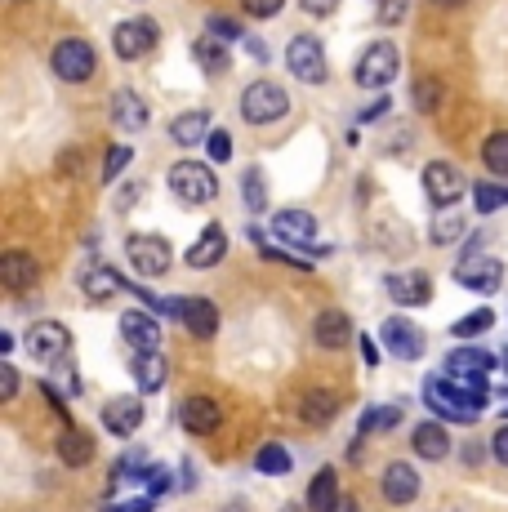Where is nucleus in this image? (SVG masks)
I'll use <instances>...</instances> for the list:
<instances>
[{
  "instance_id": "f257e3e1",
  "label": "nucleus",
  "mask_w": 508,
  "mask_h": 512,
  "mask_svg": "<svg viewBox=\"0 0 508 512\" xmlns=\"http://www.w3.org/2000/svg\"><path fill=\"white\" fill-rule=\"evenodd\" d=\"M424 401L433 415H442L451 423H473L486 406V392H468V388H459L451 374H437V379L424 383Z\"/></svg>"
},
{
  "instance_id": "f03ea898",
  "label": "nucleus",
  "mask_w": 508,
  "mask_h": 512,
  "mask_svg": "<svg viewBox=\"0 0 508 512\" xmlns=\"http://www.w3.org/2000/svg\"><path fill=\"white\" fill-rule=\"evenodd\" d=\"M455 281L464 285V290H477V294H495V290H500L504 263L491 259V254H482V236H468L464 259L455 263Z\"/></svg>"
},
{
  "instance_id": "7ed1b4c3",
  "label": "nucleus",
  "mask_w": 508,
  "mask_h": 512,
  "mask_svg": "<svg viewBox=\"0 0 508 512\" xmlns=\"http://www.w3.org/2000/svg\"><path fill=\"white\" fill-rule=\"evenodd\" d=\"M402 72V54H397L393 41H375L361 49V58L353 63V81L361 90H384V85H393V76Z\"/></svg>"
},
{
  "instance_id": "20e7f679",
  "label": "nucleus",
  "mask_w": 508,
  "mask_h": 512,
  "mask_svg": "<svg viewBox=\"0 0 508 512\" xmlns=\"http://www.w3.org/2000/svg\"><path fill=\"white\" fill-rule=\"evenodd\" d=\"M170 192L179 196L183 205H210L214 196H219V179H214V170L210 165H201V161H179V165H170Z\"/></svg>"
},
{
  "instance_id": "39448f33",
  "label": "nucleus",
  "mask_w": 508,
  "mask_h": 512,
  "mask_svg": "<svg viewBox=\"0 0 508 512\" xmlns=\"http://www.w3.org/2000/svg\"><path fill=\"white\" fill-rule=\"evenodd\" d=\"M50 63H54V76H58V81L85 85V81L94 76V67H99V58H94V45H90V41H81V36H67V41L54 45Z\"/></svg>"
},
{
  "instance_id": "423d86ee",
  "label": "nucleus",
  "mask_w": 508,
  "mask_h": 512,
  "mask_svg": "<svg viewBox=\"0 0 508 512\" xmlns=\"http://www.w3.org/2000/svg\"><path fill=\"white\" fill-rule=\"evenodd\" d=\"M286 112H290V94L272 81H254V85H246V94H241V116H246L250 125H272Z\"/></svg>"
},
{
  "instance_id": "0eeeda50",
  "label": "nucleus",
  "mask_w": 508,
  "mask_h": 512,
  "mask_svg": "<svg viewBox=\"0 0 508 512\" xmlns=\"http://www.w3.org/2000/svg\"><path fill=\"white\" fill-rule=\"evenodd\" d=\"M125 254H130L134 272H143V277H165V272H170V263H174L170 241H165V236H156V232H134L130 241H125Z\"/></svg>"
},
{
  "instance_id": "6e6552de",
  "label": "nucleus",
  "mask_w": 508,
  "mask_h": 512,
  "mask_svg": "<svg viewBox=\"0 0 508 512\" xmlns=\"http://www.w3.org/2000/svg\"><path fill=\"white\" fill-rule=\"evenodd\" d=\"M491 370H495V357L482 348H455L451 357H446V374L468 392H486V374Z\"/></svg>"
},
{
  "instance_id": "1a4fd4ad",
  "label": "nucleus",
  "mask_w": 508,
  "mask_h": 512,
  "mask_svg": "<svg viewBox=\"0 0 508 512\" xmlns=\"http://www.w3.org/2000/svg\"><path fill=\"white\" fill-rule=\"evenodd\" d=\"M286 67L299 76L304 85H321L326 81V49H321L317 36H295V41L286 45Z\"/></svg>"
},
{
  "instance_id": "9d476101",
  "label": "nucleus",
  "mask_w": 508,
  "mask_h": 512,
  "mask_svg": "<svg viewBox=\"0 0 508 512\" xmlns=\"http://www.w3.org/2000/svg\"><path fill=\"white\" fill-rule=\"evenodd\" d=\"M112 49H116V58H125V63H139L143 54L156 49V23L152 18H125V23H116Z\"/></svg>"
},
{
  "instance_id": "9b49d317",
  "label": "nucleus",
  "mask_w": 508,
  "mask_h": 512,
  "mask_svg": "<svg viewBox=\"0 0 508 512\" xmlns=\"http://www.w3.org/2000/svg\"><path fill=\"white\" fill-rule=\"evenodd\" d=\"M23 343H27V352H32V361H41V366H54V361H63L72 334H67V326H58V321H36V326L27 330Z\"/></svg>"
},
{
  "instance_id": "f8f14e48",
  "label": "nucleus",
  "mask_w": 508,
  "mask_h": 512,
  "mask_svg": "<svg viewBox=\"0 0 508 512\" xmlns=\"http://www.w3.org/2000/svg\"><path fill=\"white\" fill-rule=\"evenodd\" d=\"M464 187H468V179L455 170L451 161H433V165L424 170V192H428V201H433L437 210L455 205L459 196H464Z\"/></svg>"
},
{
  "instance_id": "ddd939ff",
  "label": "nucleus",
  "mask_w": 508,
  "mask_h": 512,
  "mask_svg": "<svg viewBox=\"0 0 508 512\" xmlns=\"http://www.w3.org/2000/svg\"><path fill=\"white\" fill-rule=\"evenodd\" d=\"M379 339H384V348L393 352L397 361H419L424 357V334L410 326L406 317H388L384 326H379Z\"/></svg>"
},
{
  "instance_id": "4468645a",
  "label": "nucleus",
  "mask_w": 508,
  "mask_h": 512,
  "mask_svg": "<svg viewBox=\"0 0 508 512\" xmlns=\"http://www.w3.org/2000/svg\"><path fill=\"white\" fill-rule=\"evenodd\" d=\"M272 236H281L286 245H299L304 254H317L312 236H317V219L308 210H281L272 214Z\"/></svg>"
},
{
  "instance_id": "2eb2a0df",
  "label": "nucleus",
  "mask_w": 508,
  "mask_h": 512,
  "mask_svg": "<svg viewBox=\"0 0 508 512\" xmlns=\"http://www.w3.org/2000/svg\"><path fill=\"white\" fill-rule=\"evenodd\" d=\"M103 428L112 437H134L143 428V397H112L103 406Z\"/></svg>"
},
{
  "instance_id": "dca6fc26",
  "label": "nucleus",
  "mask_w": 508,
  "mask_h": 512,
  "mask_svg": "<svg viewBox=\"0 0 508 512\" xmlns=\"http://www.w3.org/2000/svg\"><path fill=\"white\" fill-rule=\"evenodd\" d=\"M36 277H41L36 254H27V250H5L0 254V285H5V290L23 294V290H32L36 285Z\"/></svg>"
},
{
  "instance_id": "f3484780",
  "label": "nucleus",
  "mask_w": 508,
  "mask_h": 512,
  "mask_svg": "<svg viewBox=\"0 0 508 512\" xmlns=\"http://www.w3.org/2000/svg\"><path fill=\"white\" fill-rule=\"evenodd\" d=\"M121 334H125V343H130L134 352H161V326H156V317L152 312H125L121 317Z\"/></svg>"
},
{
  "instance_id": "a211bd4d",
  "label": "nucleus",
  "mask_w": 508,
  "mask_h": 512,
  "mask_svg": "<svg viewBox=\"0 0 508 512\" xmlns=\"http://www.w3.org/2000/svg\"><path fill=\"white\" fill-rule=\"evenodd\" d=\"M179 423L192 432V437H210V432L223 423V410L214 397H188L179 406Z\"/></svg>"
},
{
  "instance_id": "6ab92c4d",
  "label": "nucleus",
  "mask_w": 508,
  "mask_h": 512,
  "mask_svg": "<svg viewBox=\"0 0 508 512\" xmlns=\"http://www.w3.org/2000/svg\"><path fill=\"white\" fill-rule=\"evenodd\" d=\"M384 290L393 294V303H402V308H419V303L433 299V281H428V272H393V277L384 281Z\"/></svg>"
},
{
  "instance_id": "aec40b11",
  "label": "nucleus",
  "mask_w": 508,
  "mask_h": 512,
  "mask_svg": "<svg viewBox=\"0 0 508 512\" xmlns=\"http://www.w3.org/2000/svg\"><path fill=\"white\" fill-rule=\"evenodd\" d=\"M312 339H317L321 348H348V343H353V321H348V312L321 308V317L312 321Z\"/></svg>"
},
{
  "instance_id": "412c9836",
  "label": "nucleus",
  "mask_w": 508,
  "mask_h": 512,
  "mask_svg": "<svg viewBox=\"0 0 508 512\" xmlns=\"http://www.w3.org/2000/svg\"><path fill=\"white\" fill-rule=\"evenodd\" d=\"M112 116H116V125H121L125 134H143L148 130V121H152V112H148V103H143L134 90H116L112 98Z\"/></svg>"
},
{
  "instance_id": "4be33fe9",
  "label": "nucleus",
  "mask_w": 508,
  "mask_h": 512,
  "mask_svg": "<svg viewBox=\"0 0 508 512\" xmlns=\"http://www.w3.org/2000/svg\"><path fill=\"white\" fill-rule=\"evenodd\" d=\"M223 254H228V232H223L219 223H210V228H205L197 241L188 245V254H183V259H188L192 268H214Z\"/></svg>"
},
{
  "instance_id": "5701e85b",
  "label": "nucleus",
  "mask_w": 508,
  "mask_h": 512,
  "mask_svg": "<svg viewBox=\"0 0 508 512\" xmlns=\"http://www.w3.org/2000/svg\"><path fill=\"white\" fill-rule=\"evenodd\" d=\"M81 290H85V299L107 303V299H116V294L130 290V281H125L121 272L112 268V263H103V268H90V272H85V277H81Z\"/></svg>"
},
{
  "instance_id": "b1692460",
  "label": "nucleus",
  "mask_w": 508,
  "mask_h": 512,
  "mask_svg": "<svg viewBox=\"0 0 508 512\" xmlns=\"http://www.w3.org/2000/svg\"><path fill=\"white\" fill-rule=\"evenodd\" d=\"M183 326L197 334V339H214V330H219V308H214L210 299H201V294H188V299H183Z\"/></svg>"
},
{
  "instance_id": "393cba45",
  "label": "nucleus",
  "mask_w": 508,
  "mask_h": 512,
  "mask_svg": "<svg viewBox=\"0 0 508 512\" xmlns=\"http://www.w3.org/2000/svg\"><path fill=\"white\" fill-rule=\"evenodd\" d=\"M419 495V472L402 464V459H393V464L384 468V499H393V504H410V499Z\"/></svg>"
},
{
  "instance_id": "a878e982",
  "label": "nucleus",
  "mask_w": 508,
  "mask_h": 512,
  "mask_svg": "<svg viewBox=\"0 0 508 512\" xmlns=\"http://www.w3.org/2000/svg\"><path fill=\"white\" fill-rule=\"evenodd\" d=\"M397 423H402V406H370L366 419L357 423V437H353V446H348V459H357L361 441H366L370 432H388V428H397Z\"/></svg>"
},
{
  "instance_id": "bb28decb",
  "label": "nucleus",
  "mask_w": 508,
  "mask_h": 512,
  "mask_svg": "<svg viewBox=\"0 0 508 512\" xmlns=\"http://www.w3.org/2000/svg\"><path fill=\"white\" fill-rule=\"evenodd\" d=\"M410 441H415V455H419V459H433V464L451 455V437H446L442 423H419Z\"/></svg>"
},
{
  "instance_id": "cd10ccee",
  "label": "nucleus",
  "mask_w": 508,
  "mask_h": 512,
  "mask_svg": "<svg viewBox=\"0 0 508 512\" xmlns=\"http://www.w3.org/2000/svg\"><path fill=\"white\" fill-rule=\"evenodd\" d=\"M308 508L312 512H335L339 508V477H335V468H321L317 477L308 481Z\"/></svg>"
},
{
  "instance_id": "c85d7f7f",
  "label": "nucleus",
  "mask_w": 508,
  "mask_h": 512,
  "mask_svg": "<svg viewBox=\"0 0 508 512\" xmlns=\"http://www.w3.org/2000/svg\"><path fill=\"white\" fill-rule=\"evenodd\" d=\"M299 415H304L308 428H326V423H335V415H339V392H308L304 406H299Z\"/></svg>"
},
{
  "instance_id": "c756f323",
  "label": "nucleus",
  "mask_w": 508,
  "mask_h": 512,
  "mask_svg": "<svg viewBox=\"0 0 508 512\" xmlns=\"http://www.w3.org/2000/svg\"><path fill=\"white\" fill-rule=\"evenodd\" d=\"M58 459L63 464H72V468H85L94 459V441H90V432H81V428H67L63 437H58Z\"/></svg>"
},
{
  "instance_id": "7c9ffc66",
  "label": "nucleus",
  "mask_w": 508,
  "mask_h": 512,
  "mask_svg": "<svg viewBox=\"0 0 508 512\" xmlns=\"http://www.w3.org/2000/svg\"><path fill=\"white\" fill-rule=\"evenodd\" d=\"M165 374H170V366H165L161 352H143V357H134V383H139L143 392H161Z\"/></svg>"
},
{
  "instance_id": "2f4dec72",
  "label": "nucleus",
  "mask_w": 508,
  "mask_h": 512,
  "mask_svg": "<svg viewBox=\"0 0 508 512\" xmlns=\"http://www.w3.org/2000/svg\"><path fill=\"white\" fill-rule=\"evenodd\" d=\"M210 116L205 112H183V116H174V125H170V134H174V143H183V147H197L201 139H210Z\"/></svg>"
},
{
  "instance_id": "473e14b6",
  "label": "nucleus",
  "mask_w": 508,
  "mask_h": 512,
  "mask_svg": "<svg viewBox=\"0 0 508 512\" xmlns=\"http://www.w3.org/2000/svg\"><path fill=\"white\" fill-rule=\"evenodd\" d=\"M254 468H259L263 477H286V472L295 468V459H290V450H286V446L268 441V446H259V455H254Z\"/></svg>"
},
{
  "instance_id": "72a5a7b5",
  "label": "nucleus",
  "mask_w": 508,
  "mask_h": 512,
  "mask_svg": "<svg viewBox=\"0 0 508 512\" xmlns=\"http://www.w3.org/2000/svg\"><path fill=\"white\" fill-rule=\"evenodd\" d=\"M241 196H246V210H250V214L268 210V183H263V170H259V165H250V170L241 174Z\"/></svg>"
},
{
  "instance_id": "f704fd0d",
  "label": "nucleus",
  "mask_w": 508,
  "mask_h": 512,
  "mask_svg": "<svg viewBox=\"0 0 508 512\" xmlns=\"http://www.w3.org/2000/svg\"><path fill=\"white\" fill-rule=\"evenodd\" d=\"M192 54H197L201 72H210V76H223V72L232 67V63H228V49L214 41V36H210V41H197V45H192Z\"/></svg>"
},
{
  "instance_id": "c9c22d12",
  "label": "nucleus",
  "mask_w": 508,
  "mask_h": 512,
  "mask_svg": "<svg viewBox=\"0 0 508 512\" xmlns=\"http://www.w3.org/2000/svg\"><path fill=\"white\" fill-rule=\"evenodd\" d=\"M491 326H495V312L491 308H477V312H468V317H459L451 326V334H455V339H477V334H486Z\"/></svg>"
},
{
  "instance_id": "e433bc0d",
  "label": "nucleus",
  "mask_w": 508,
  "mask_h": 512,
  "mask_svg": "<svg viewBox=\"0 0 508 512\" xmlns=\"http://www.w3.org/2000/svg\"><path fill=\"white\" fill-rule=\"evenodd\" d=\"M482 161L491 165L495 174H504L508 179V130H500V134H491V139L482 143Z\"/></svg>"
},
{
  "instance_id": "4c0bfd02",
  "label": "nucleus",
  "mask_w": 508,
  "mask_h": 512,
  "mask_svg": "<svg viewBox=\"0 0 508 512\" xmlns=\"http://www.w3.org/2000/svg\"><path fill=\"white\" fill-rule=\"evenodd\" d=\"M473 196H477V214H495L508 205V187H495V183H477Z\"/></svg>"
},
{
  "instance_id": "58836bf2",
  "label": "nucleus",
  "mask_w": 508,
  "mask_h": 512,
  "mask_svg": "<svg viewBox=\"0 0 508 512\" xmlns=\"http://www.w3.org/2000/svg\"><path fill=\"white\" fill-rule=\"evenodd\" d=\"M437 103H442V81L419 76V81H415V107H419V112H437Z\"/></svg>"
},
{
  "instance_id": "ea45409f",
  "label": "nucleus",
  "mask_w": 508,
  "mask_h": 512,
  "mask_svg": "<svg viewBox=\"0 0 508 512\" xmlns=\"http://www.w3.org/2000/svg\"><path fill=\"white\" fill-rule=\"evenodd\" d=\"M406 9H410V0H375V23H384V27L402 23Z\"/></svg>"
},
{
  "instance_id": "a19ab883",
  "label": "nucleus",
  "mask_w": 508,
  "mask_h": 512,
  "mask_svg": "<svg viewBox=\"0 0 508 512\" xmlns=\"http://www.w3.org/2000/svg\"><path fill=\"white\" fill-rule=\"evenodd\" d=\"M125 165H130V147H112V152L103 156V183H116V179H121Z\"/></svg>"
},
{
  "instance_id": "79ce46f5",
  "label": "nucleus",
  "mask_w": 508,
  "mask_h": 512,
  "mask_svg": "<svg viewBox=\"0 0 508 512\" xmlns=\"http://www.w3.org/2000/svg\"><path fill=\"white\" fill-rule=\"evenodd\" d=\"M205 147H210L214 165H223V161H228V156H232V139H228V134H223V130H214L210 139H205Z\"/></svg>"
},
{
  "instance_id": "37998d69",
  "label": "nucleus",
  "mask_w": 508,
  "mask_h": 512,
  "mask_svg": "<svg viewBox=\"0 0 508 512\" xmlns=\"http://www.w3.org/2000/svg\"><path fill=\"white\" fill-rule=\"evenodd\" d=\"M210 36H219V41H237V36H241V27L232 23V18L214 14V18H210Z\"/></svg>"
},
{
  "instance_id": "c03bdc74",
  "label": "nucleus",
  "mask_w": 508,
  "mask_h": 512,
  "mask_svg": "<svg viewBox=\"0 0 508 512\" xmlns=\"http://www.w3.org/2000/svg\"><path fill=\"white\" fill-rule=\"evenodd\" d=\"M281 5H286V0H241V9H246V14H254V18H272Z\"/></svg>"
},
{
  "instance_id": "a18cd8bd",
  "label": "nucleus",
  "mask_w": 508,
  "mask_h": 512,
  "mask_svg": "<svg viewBox=\"0 0 508 512\" xmlns=\"http://www.w3.org/2000/svg\"><path fill=\"white\" fill-rule=\"evenodd\" d=\"M459 232H464V223H459V219H442V223L433 228V241H437V245H451Z\"/></svg>"
},
{
  "instance_id": "49530a36",
  "label": "nucleus",
  "mask_w": 508,
  "mask_h": 512,
  "mask_svg": "<svg viewBox=\"0 0 508 512\" xmlns=\"http://www.w3.org/2000/svg\"><path fill=\"white\" fill-rule=\"evenodd\" d=\"M14 392H18V370L0 366V401H14Z\"/></svg>"
},
{
  "instance_id": "de8ad7c7",
  "label": "nucleus",
  "mask_w": 508,
  "mask_h": 512,
  "mask_svg": "<svg viewBox=\"0 0 508 512\" xmlns=\"http://www.w3.org/2000/svg\"><path fill=\"white\" fill-rule=\"evenodd\" d=\"M491 455L508 468V423H504V428H495V437H491Z\"/></svg>"
},
{
  "instance_id": "09e8293b",
  "label": "nucleus",
  "mask_w": 508,
  "mask_h": 512,
  "mask_svg": "<svg viewBox=\"0 0 508 512\" xmlns=\"http://www.w3.org/2000/svg\"><path fill=\"white\" fill-rule=\"evenodd\" d=\"M156 499L143 495V499H130V504H107V512H152Z\"/></svg>"
},
{
  "instance_id": "8fccbe9b",
  "label": "nucleus",
  "mask_w": 508,
  "mask_h": 512,
  "mask_svg": "<svg viewBox=\"0 0 508 512\" xmlns=\"http://www.w3.org/2000/svg\"><path fill=\"white\" fill-rule=\"evenodd\" d=\"M139 192H143V183H130V187H121V201H116V210L125 214V210H130V205H134V201H139Z\"/></svg>"
},
{
  "instance_id": "3c124183",
  "label": "nucleus",
  "mask_w": 508,
  "mask_h": 512,
  "mask_svg": "<svg viewBox=\"0 0 508 512\" xmlns=\"http://www.w3.org/2000/svg\"><path fill=\"white\" fill-rule=\"evenodd\" d=\"M299 5H304L308 14H335V5H339V0H299Z\"/></svg>"
},
{
  "instance_id": "603ef678",
  "label": "nucleus",
  "mask_w": 508,
  "mask_h": 512,
  "mask_svg": "<svg viewBox=\"0 0 508 512\" xmlns=\"http://www.w3.org/2000/svg\"><path fill=\"white\" fill-rule=\"evenodd\" d=\"M361 357H366V366H375V361H379V348H375V339H366V334H361Z\"/></svg>"
},
{
  "instance_id": "864d4df0",
  "label": "nucleus",
  "mask_w": 508,
  "mask_h": 512,
  "mask_svg": "<svg viewBox=\"0 0 508 512\" xmlns=\"http://www.w3.org/2000/svg\"><path fill=\"white\" fill-rule=\"evenodd\" d=\"M246 49L254 58H259V63H268V49H263V41H254V36H246Z\"/></svg>"
},
{
  "instance_id": "5fc2aeb1",
  "label": "nucleus",
  "mask_w": 508,
  "mask_h": 512,
  "mask_svg": "<svg viewBox=\"0 0 508 512\" xmlns=\"http://www.w3.org/2000/svg\"><path fill=\"white\" fill-rule=\"evenodd\" d=\"M384 107H388V98H379V103H375V107H366V112H361V125H366V121H375V116H379V112H384Z\"/></svg>"
},
{
  "instance_id": "6e6d98bb",
  "label": "nucleus",
  "mask_w": 508,
  "mask_h": 512,
  "mask_svg": "<svg viewBox=\"0 0 508 512\" xmlns=\"http://www.w3.org/2000/svg\"><path fill=\"white\" fill-rule=\"evenodd\" d=\"M335 512H357V499H339V508Z\"/></svg>"
},
{
  "instance_id": "4d7b16f0",
  "label": "nucleus",
  "mask_w": 508,
  "mask_h": 512,
  "mask_svg": "<svg viewBox=\"0 0 508 512\" xmlns=\"http://www.w3.org/2000/svg\"><path fill=\"white\" fill-rule=\"evenodd\" d=\"M433 5H442V9H459L464 0H433Z\"/></svg>"
},
{
  "instance_id": "13d9d810",
  "label": "nucleus",
  "mask_w": 508,
  "mask_h": 512,
  "mask_svg": "<svg viewBox=\"0 0 508 512\" xmlns=\"http://www.w3.org/2000/svg\"><path fill=\"white\" fill-rule=\"evenodd\" d=\"M500 366H504V370H508V348H504V352H500Z\"/></svg>"
},
{
  "instance_id": "bf43d9fd",
  "label": "nucleus",
  "mask_w": 508,
  "mask_h": 512,
  "mask_svg": "<svg viewBox=\"0 0 508 512\" xmlns=\"http://www.w3.org/2000/svg\"><path fill=\"white\" fill-rule=\"evenodd\" d=\"M504 415H508V410H504Z\"/></svg>"
}]
</instances>
